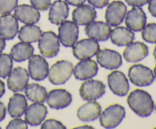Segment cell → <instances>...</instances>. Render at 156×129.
<instances>
[{"label":"cell","mask_w":156,"mask_h":129,"mask_svg":"<svg viewBox=\"0 0 156 129\" xmlns=\"http://www.w3.org/2000/svg\"><path fill=\"white\" fill-rule=\"evenodd\" d=\"M127 103L129 108L143 118L149 116L154 110V101L150 94L146 91L136 89L128 95Z\"/></svg>","instance_id":"6da1fadb"},{"label":"cell","mask_w":156,"mask_h":129,"mask_svg":"<svg viewBox=\"0 0 156 129\" xmlns=\"http://www.w3.org/2000/svg\"><path fill=\"white\" fill-rule=\"evenodd\" d=\"M126 115L123 106L119 104H113L107 107L99 115V121L102 127L105 128H114L121 123Z\"/></svg>","instance_id":"7a4b0ae2"},{"label":"cell","mask_w":156,"mask_h":129,"mask_svg":"<svg viewBox=\"0 0 156 129\" xmlns=\"http://www.w3.org/2000/svg\"><path fill=\"white\" fill-rule=\"evenodd\" d=\"M73 73V65L69 61L60 60L51 66L48 72L49 80L53 84L65 83Z\"/></svg>","instance_id":"3957f363"},{"label":"cell","mask_w":156,"mask_h":129,"mask_svg":"<svg viewBox=\"0 0 156 129\" xmlns=\"http://www.w3.org/2000/svg\"><path fill=\"white\" fill-rule=\"evenodd\" d=\"M128 77L133 84L138 87L149 86L155 80L153 71L141 64L132 65L128 70Z\"/></svg>","instance_id":"277c9868"},{"label":"cell","mask_w":156,"mask_h":129,"mask_svg":"<svg viewBox=\"0 0 156 129\" xmlns=\"http://www.w3.org/2000/svg\"><path fill=\"white\" fill-rule=\"evenodd\" d=\"M38 48L44 57H54L59 52V37L50 30L44 32L38 40Z\"/></svg>","instance_id":"5b68a950"},{"label":"cell","mask_w":156,"mask_h":129,"mask_svg":"<svg viewBox=\"0 0 156 129\" xmlns=\"http://www.w3.org/2000/svg\"><path fill=\"white\" fill-rule=\"evenodd\" d=\"M100 46L97 40L91 39H83L78 41L73 45V55L79 60L91 59L98 52Z\"/></svg>","instance_id":"8992f818"},{"label":"cell","mask_w":156,"mask_h":129,"mask_svg":"<svg viewBox=\"0 0 156 129\" xmlns=\"http://www.w3.org/2000/svg\"><path fill=\"white\" fill-rule=\"evenodd\" d=\"M58 37L65 47L73 46L79 37V27L74 21H63L58 29Z\"/></svg>","instance_id":"52a82bcc"},{"label":"cell","mask_w":156,"mask_h":129,"mask_svg":"<svg viewBox=\"0 0 156 129\" xmlns=\"http://www.w3.org/2000/svg\"><path fill=\"white\" fill-rule=\"evenodd\" d=\"M105 93V85L98 80H88L82 83L79 94L86 101L96 100Z\"/></svg>","instance_id":"ba28073f"},{"label":"cell","mask_w":156,"mask_h":129,"mask_svg":"<svg viewBox=\"0 0 156 129\" xmlns=\"http://www.w3.org/2000/svg\"><path fill=\"white\" fill-rule=\"evenodd\" d=\"M29 75L32 79L40 81L48 76L49 65L45 59L40 55H34L29 59Z\"/></svg>","instance_id":"9c48e42d"},{"label":"cell","mask_w":156,"mask_h":129,"mask_svg":"<svg viewBox=\"0 0 156 129\" xmlns=\"http://www.w3.org/2000/svg\"><path fill=\"white\" fill-rule=\"evenodd\" d=\"M108 83L110 90L119 97H124L129 91V81L122 71H111L108 76Z\"/></svg>","instance_id":"30bf717a"},{"label":"cell","mask_w":156,"mask_h":129,"mask_svg":"<svg viewBox=\"0 0 156 129\" xmlns=\"http://www.w3.org/2000/svg\"><path fill=\"white\" fill-rule=\"evenodd\" d=\"M7 85L9 90L18 92L24 90L29 80V73L25 68L17 67L12 70L8 76Z\"/></svg>","instance_id":"8fae6325"},{"label":"cell","mask_w":156,"mask_h":129,"mask_svg":"<svg viewBox=\"0 0 156 129\" xmlns=\"http://www.w3.org/2000/svg\"><path fill=\"white\" fill-rule=\"evenodd\" d=\"M97 62L104 68L114 70L122 65L121 55L115 50L102 49L97 53Z\"/></svg>","instance_id":"7c38bea8"},{"label":"cell","mask_w":156,"mask_h":129,"mask_svg":"<svg viewBox=\"0 0 156 129\" xmlns=\"http://www.w3.org/2000/svg\"><path fill=\"white\" fill-rule=\"evenodd\" d=\"M73 101L71 93L65 89L52 90L47 93L46 102L52 109H61L67 107Z\"/></svg>","instance_id":"4fadbf2b"},{"label":"cell","mask_w":156,"mask_h":129,"mask_svg":"<svg viewBox=\"0 0 156 129\" xmlns=\"http://www.w3.org/2000/svg\"><path fill=\"white\" fill-rule=\"evenodd\" d=\"M126 14V5L121 1H114L107 8L105 20L110 26L115 27L123 22Z\"/></svg>","instance_id":"5bb4252c"},{"label":"cell","mask_w":156,"mask_h":129,"mask_svg":"<svg viewBox=\"0 0 156 129\" xmlns=\"http://www.w3.org/2000/svg\"><path fill=\"white\" fill-rule=\"evenodd\" d=\"M125 24L132 31H141L146 24V15L140 7H133L126 14Z\"/></svg>","instance_id":"9a60e30c"},{"label":"cell","mask_w":156,"mask_h":129,"mask_svg":"<svg viewBox=\"0 0 156 129\" xmlns=\"http://www.w3.org/2000/svg\"><path fill=\"white\" fill-rule=\"evenodd\" d=\"M18 32V19L12 14L0 17V36L5 40L14 39Z\"/></svg>","instance_id":"2e32d148"},{"label":"cell","mask_w":156,"mask_h":129,"mask_svg":"<svg viewBox=\"0 0 156 129\" xmlns=\"http://www.w3.org/2000/svg\"><path fill=\"white\" fill-rule=\"evenodd\" d=\"M85 33L91 39L97 41H106L110 37L111 29L108 23L92 21L85 27Z\"/></svg>","instance_id":"e0dca14e"},{"label":"cell","mask_w":156,"mask_h":129,"mask_svg":"<svg viewBox=\"0 0 156 129\" xmlns=\"http://www.w3.org/2000/svg\"><path fill=\"white\" fill-rule=\"evenodd\" d=\"M149 54V48L142 42H132L123 50V56L128 62H136L144 59Z\"/></svg>","instance_id":"ac0fdd59"},{"label":"cell","mask_w":156,"mask_h":129,"mask_svg":"<svg viewBox=\"0 0 156 129\" xmlns=\"http://www.w3.org/2000/svg\"><path fill=\"white\" fill-rule=\"evenodd\" d=\"M47 109L43 103H34L27 107L24 112L25 121L29 125L37 126L45 119Z\"/></svg>","instance_id":"d6986e66"},{"label":"cell","mask_w":156,"mask_h":129,"mask_svg":"<svg viewBox=\"0 0 156 129\" xmlns=\"http://www.w3.org/2000/svg\"><path fill=\"white\" fill-rule=\"evenodd\" d=\"M98 66L95 61L88 59L81 60L73 69L74 76L80 80H88L98 74Z\"/></svg>","instance_id":"ffe728a7"},{"label":"cell","mask_w":156,"mask_h":129,"mask_svg":"<svg viewBox=\"0 0 156 129\" xmlns=\"http://www.w3.org/2000/svg\"><path fill=\"white\" fill-rule=\"evenodd\" d=\"M15 16L21 22L26 24H34L39 21L41 14L34 6L23 4L15 8Z\"/></svg>","instance_id":"44dd1931"},{"label":"cell","mask_w":156,"mask_h":129,"mask_svg":"<svg viewBox=\"0 0 156 129\" xmlns=\"http://www.w3.org/2000/svg\"><path fill=\"white\" fill-rule=\"evenodd\" d=\"M97 16V12L94 7L89 5H81L77 6L73 12V20L78 25H87Z\"/></svg>","instance_id":"7402d4cb"},{"label":"cell","mask_w":156,"mask_h":129,"mask_svg":"<svg viewBox=\"0 0 156 129\" xmlns=\"http://www.w3.org/2000/svg\"><path fill=\"white\" fill-rule=\"evenodd\" d=\"M69 6L67 2L62 0H56L52 5L49 11V21L56 25L65 21L69 15Z\"/></svg>","instance_id":"603a6c76"},{"label":"cell","mask_w":156,"mask_h":129,"mask_svg":"<svg viewBox=\"0 0 156 129\" xmlns=\"http://www.w3.org/2000/svg\"><path fill=\"white\" fill-rule=\"evenodd\" d=\"M101 112V107L94 100L82 104L77 110V117L83 121H91L97 119Z\"/></svg>","instance_id":"cb8c5ba5"},{"label":"cell","mask_w":156,"mask_h":129,"mask_svg":"<svg viewBox=\"0 0 156 129\" xmlns=\"http://www.w3.org/2000/svg\"><path fill=\"white\" fill-rule=\"evenodd\" d=\"M110 38L114 45L118 46H125L132 42L135 38L133 32L124 27H117L110 33Z\"/></svg>","instance_id":"d4e9b609"},{"label":"cell","mask_w":156,"mask_h":129,"mask_svg":"<svg viewBox=\"0 0 156 129\" xmlns=\"http://www.w3.org/2000/svg\"><path fill=\"white\" fill-rule=\"evenodd\" d=\"M27 107V100L23 94L15 93L10 97L8 103V112L12 118L21 116Z\"/></svg>","instance_id":"484cf974"},{"label":"cell","mask_w":156,"mask_h":129,"mask_svg":"<svg viewBox=\"0 0 156 129\" xmlns=\"http://www.w3.org/2000/svg\"><path fill=\"white\" fill-rule=\"evenodd\" d=\"M34 50V49L33 46L30 45L29 42L21 41L12 46L10 52V56L15 62H21L30 59L33 56Z\"/></svg>","instance_id":"4316f807"},{"label":"cell","mask_w":156,"mask_h":129,"mask_svg":"<svg viewBox=\"0 0 156 129\" xmlns=\"http://www.w3.org/2000/svg\"><path fill=\"white\" fill-rule=\"evenodd\" d=\"M24 93L27 98L34 103H44L47 99V90L38 83H32L27 84L24 88Z\"/></svg>","instance_id":"83f0119b"},{"label":"cell","mask_w":156,"mask_h":129,"mask_svg":"<svg viewBox=\"0 0 156 129\" xmlns=\"http://www.w3.org/2000/svg\"><path fill=\"white\" fill-rule=\"evenodd\" d=\"M42 34L41 28L34 24H27L20 29L18 38L21 41L25 42H34L39 40Z\"/></svg>","instance_id":"f1b7e54d"},{"label":"cell","mask_w":156,"mask_h":129,"mask_svg":"<svg viewBox=\"0 0 156 129\" xmlns=\"http://www.w3.org/2000/svg\"><path fill=\"white\" fill-rule=\"evenodd\" d=\"M12 58L6 53H0V77L5 78L12 70Z\"/></svg>","instance_id":"f546056e"},{"label":"cell","mask_w":156,"mask_h":129,"mask_svg":"<svg viewBox=\"0 0 156 129\" xmlns=\"http://www.w3.org/2000/svg\"><path fill=\"white\" fill-rule=\"evenodd\" d=\"M142 31V37L150 43H156V23L146 24Z\"/></svg>","instance_id":"4dcf8cb0"},{"label":"cell","mask_w":156,"mask_h":129,"mask_svg":"<svg viewBox=\"0 0 156 129\" xmlns=\"http://www.w3.org/2000/svg\"><path fill=\"white\" fill-rule=\"evenodd\" d=\"M18 0H0V14L10 13L18 5Z\"/></svg>","instance_id":"1f68e13d"},{"label":"cell","mask_w":156,"mask_h":129,"mask_svg":"<svg viewBox=\"0 0 156 129\" xmlns=\"http://www.w3.org/2000/svg\"><path fill=\"white\" fill-rule=\"evenodd\" d=\"M41 128L42 129H66L65 125H63L62 122L57 121L56 119L50 118L47 119L41 124Z\"/></svg>","instance_id":"d6a6232c"},{"label":"cell","mask_w":156,"mask_h":129,"mask_svg":"<svg viewBox=\"0 0 156 129\" xmlns=\"http://www.w3.org/2000/svg\"><path fill=\"white\" fill-rule=\"evenodd\" d=\"M7 129H27V123L20 118H15L9 122L6 126Z\"/></svg>","instance_id":"836d02e7"},{"label":"cell","mask_w":156,"mask_h":129,"mask_svg":"<svg viewBox=\"0 0 156 129\" xmlns=\"http://www.w3.org/2000/svg\"><path fill=\"white\" fill-rule=\"evenodd\" d=\"M32 6L37 9L38 11H47L50 7V0H30Z\"/></svg>","instance_id":"e575fe53"},{"label":"cell","mask_w":156,"mask_h":129,"mask_svg":"<svg viewBox=\"0 0 156 129\" xmlns=\"http://www.w3.org/2000/svg\"><path fill=\"white\" fill-rule=\"evenodd\" d=\"M88 2L94 7L97 8H103L106 5H108L109 0H88Z\"/></svg>","instance_id":"d590c367"},{"label":"cell","mask_w":156,"mask_h":129,"mask_svg":"<svg viewBox=\"0 0 156 129\" xmlns=\"http://www.w3.org/2000/svg\"><path fill=\"white\" fill-rule=\"evenodd\" d=\"M129 5L133 7H142L149 2V0H125Z\"/></svg>","instance_id":"8d00e7d4"},{"label":"cell","mask_w":156,"mask_h":129,"mask_svg":"<svg viewBox=\"0 0 156 129\" xmlns=\"http://www.w3.org/2000/svg\"><path fill=\"white\" fill-rule=\"evenodd\" d=\"M148 9L151 15L156 18V0H149Z\"/></svg>","instance_id":"74e56055"},{"label":"cell","mask_w":156,"mask_h":129,"mask_svg":"<svg viewBox=\"0 0 156 129\" xmlns=\"http://www.w3.org/2000/svg\"><path fill=\"white\" fill-rule=\"evenodd\" d=\"M6 115V109L4 103L0 102V121H2L5 118Z\"/></svg>","instance_id":"f35d334b"},{"label":"cell","mask_w":156,"mask_h":129,"mask_svg":"<svg viewBox=\"0 0 156 129\" xmlns=\"http://www.w3.org/2000/svg\"><path fill=\"white\" fill-rule=\"evenodd\" d=\"M66 2H67L68 4L71 5L73 6H79L81 5L84 4V2H85V0H65Z\"/></svg>","instance_id":"ab89813d"},{"label":"cell","mask_w":156,"mask_h":129,"mask_svg":"<svg viewBox=\"0 0 156 129\" xmlns=\"http://www.w3.org/2000/svg\"><path fill=\"white\" fill-rule=\"evenodd\" d=\"M5 92V83L2 80H0V98L4 95Z\"/></svg>","instance_id":"60d3db41"},{"label":"cell","mask_w":156,"mask_h":129,"mask_svg":"<svg viewBox=\"0 0 156 129\" xmlns=\"http://www.w3.org/2000/svg\"><path fill=\"white\" fill-rule=\"evenodd\" d=\"M5 47V40L0 36V53L4 50Z\"/></svg>","instance_id":"b9f144b4"},{"label":"cell","mask_w":156,"mask_h":129,"mask_svg":"<svg viewBox=\"0 0 156 129\" xmlns=\"http://www.w3.org/2000/svg\"><path fill=\"white\" fill-rule=\"evenodd\" d=\"M75 128H93V127H91V126L85 124V125H84V126H79V127H75Z\"/></svg>","instance_id":"7bdbcfd3"},{"label":"cell","mask_w":156,"mask_h":129,"mask_svg":"<svg viewBox=\"0 0 156 129\" xmlns=\"http://www.w3.org/2000/svg\"><path fill=\"white\" fill-rule=\"evenodd\" d=\"M153 56H154V57H155V60H156V46L155 47V49H154Z\"/></svg>","instance_id":"ee69618b"},{"label":"cell","mask_w":156,"mask_h":129,"mask_svg":"<svg viewBox=\"0 0 156 129\" xmlns=\"http://www.w3.org/2000/svg\"><path fill=\"white\" fill-rule=\"evenodd\" d=\"M154 76H155V78L156 80V65H155V68H154Z\"/></svg>","instance_id":"f6af8a7d"},{"label":"cell","mask_w":156,"mask_h":129,"mask_svg":"<svg viewBox=\"0 0 156 129\" xmlns=\"http://www.w3.org/2000/svg\"><path fill=\"white\" fill-rule=\"evenodd\" d=\"M154 108H155V112H156V104H155V107H154Z\"/></svg>","instance_id":"bcb514c9"},{"label":"cell","mask_w":156,"mask_h":129,"mask_svg":"<svg viewBox=\"0 0 156 129\" xmlns=\"http://www.w3.org/2000/svg\"><path fill=\"white\" fill-rule=\"evenodd\" d=\"M0 128H1V127H0Z\"/></svg>","instance_id":"7dc6e473"}]
</instances>
